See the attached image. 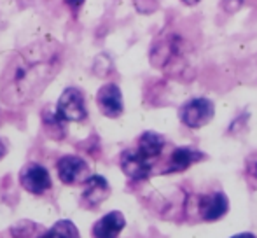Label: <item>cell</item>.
<instances>
[{
    "mask_svg": "<svg viewBox=\"0 0 257 238\" xmlns=\"http://www.w3.org/2000/svg\"><path fill=\"white\" fill-rule=\"evenodd\" d=\"M42 125H44L48 135L54 140H61L67 135V121L63 119L58 109H53L51 105H48L42 110Z\"/></svg>",
    "mask_w": 257,
    "mask_h": 238,
    "instance_id": "obj_12",
    "label": "cell"
},
{
    "mask_svg": "<svg viewBox=\"0 0 257 238\" xmlns=\"http://www.w3.org/2000/svg\"><path fill=\"white\" fill-rule=\"evenodd\" d=\"M42 236H53V238H75L79 236V229L72 221H60L53 226L49 231L42 233Z\"/></svg>",
    "mask_w": 257,
    "mask_h": 238,
    "instance_id": "obj_14",
    "label": "cell"
},
{
    "mask_svg": "<svg viewBox=\"0 0 257 238\" xmlns=\"http://www.w3.org/2000/svg\"><path fill=\"white\" fill-rule=\"evenodd\" d=\"M20 182L25 191L32 194H42L51 187V177H49L48 168L39 163H28L23 167L20 174Z\"/></svg>",
    "mask_w": 257,
    "mask_h": 238,
    "instance_id": "obj_5",
    "label": "cell"
},
{
    "mask_svg": "<svg viewBox=\"0 0 257 238\" xmlns=\"http://www.w3.org/2000/svg\"><path fill=\"white\" fill-rule=\"evenodd\" d=\"M247 175L250 182H255L257 186V154L250 156L247 160Z\"/></svg>",
    "mask_w": 257,
    "mask_h": 238,
    "instance_id": "obj_15",
    "label": "cell"
},
{
    "mask_svg": "<svg viewBox=\"0 0 257 238\" xmlns=\"http://www.w3.org/2000/svg\"><path fill=\"white\" fill-rule=\"evenodd\" d=\"M58 177L63 184H77L84 182L89 177V167L82 158L79 156H63L56 165Z\"/></svg>",
    "mask_w": 257,
    "mask_h": 238,
    "instance_id": "obj_8",
    "label": "cell"
},
{
    "mask_svg": "<svg viewBox=\"0 0 257 238\" xmlns=\"http://www.w3.org/2000/svg\"><path fill=\"white\" fill-rule=\"evenodd\" d=\"M121 170L132 180H146L153 172V163H151V158L146 156L139 147L126 149L121 154Z\"/></svg>",
    "mask_w": 257,
    "mask_h": 238,
    "instance_id": "obj_4",
    "label": "cell"
},
{
    "mask_svg": "<svg viewBox=\"0 0 257 238\" xmlns=\"http://www.w3.org/2000/svg\"><path fill=\"white\" fill-rule=\"evenodd\" d=\"M139 149L151 160H154L165 149V137L158 132H144L139 139Z\"/></svg>",
    "mask_w": 257,
    "mask_h": 238,
    "instance_id": "obj_13",
    "label": "cell"
},
{
    "mask_svg": "<svg viewBox=\"0 0 257 238\" xmlns=\"http://www.w3.org/2000/svg\"><path fill=\"white\" fill-rule=\"evenodd\" d=\"M110 194V186L102 175H89L84 180V191H82V201L88 207H98Z\"/></svg>",
    "mask_w": 257,
    "mask_h": 238,
    "instance_id": "obj_10",
    "label": "cell"
},
{
    "mask_svg": "<svg viewBox=\"0 0 257 238\" xmlns=\"http://www.w3.org/2000/svg\"><path fill=\"white\" fill-rule=\"evenodd\" d=\"M206 160V154L203 151L196 149L191 146H182L173 149V153L170 154V160L166 168L163 170V174H177V172H184L189 167H193L194 163Z\"/></svg>",
    "mask_w": 257,
    "mask_h": 238,
    "instance_id": "obj_9",
    "label": "cell"
},
{
    "mask_svg": "<svg viewBox=\"0 0 257 238\" xmlns=\"http://www.w3.org/2000/svg\"><path fill=\"white\" fill-rule=\"evenodd\" d=\"M213 116H215V105L212 100L205 98V96L191 98L179 109L180 123L193 130L203 128L205 125L212 121Z\"/></svg>",
    "mask_w": 257,
    "mask_h": 238,
    "instance_id": "obj_2",
    "label": "cell"
},
{
    "mask_svg": "<svg viewBox=\"0 0 257 238\" xmlns=\"http://www.w3.org/2000/svg\"><path fill=\"white\" fill-rule=\"evenodd\" d=\"M96 103H98V109L103 116L107 117H119L124 110V102H122V93L119 89L117 84L114 82H108L103 84L98 89V95H96Z\"/></svg>",
    "mask_w": 257,
    "mask_h": 238,
    "instance_id": "obj_7",
    "label": "cell"
},
{
    "mask_svg": "<svg viewBox=\"0 0 257 238\" xmlns=\"http://www.w3.org/2000/svg\"><path fill=\"white\" fill-rule=\"evenodd\" d=\"M182 4H186V6H196L200 0H180Z\"/></svg>",
    "mask_w": 257,
    "mask_h": 238,
    "instance_id": "obj_18",
    "label": "cell"
},
{
    "mask_svg": "<svg viewBox=\"0 0 257 238\" xmlns=\"http://www.w3.org/2000/svg\"><path fill=\"white\" fill-rule=\"evenodd\" d=\"M241 4H243V0H222L220 6L226 13H236L238 9H241Z\"/></svg>",
    "mask_w": 257,
    "mask_h": 238,
    "instance_id": "obj_16",
    "label": "cell"
},
{
    "mask_svg": "<svg viewBox=\"0 0 257 238\" xmlns=\"http://www.w3.org/2000/svg\"><path fill=\"white\" fill-rule=\"evenodd\" d=\"M63 65V46L56 41H37L9 61L2 74V100L21 107L35 100L58 75Z\"/></svg>",
    "mask_w": 257,
    "mask_h": 238,
    "instance_id": "obj_1",
    "label": "cell"
},
{
    "mask_svg": "<svg viewBox=\"0 0 257 238\" xmlns=\"http://www.w3.org/2000/svg\"><path fill=\"white\" fill-rule=\"evenodd\" d=\"M126 219L119 210L108 212L105 214L100 221L95 222L93 226V236L96 238H114L124 229Z\"/></svg>",
    "mask_w": 257,
    "mask_h": 238,
    "instance_id": "obj_11",
    "label": "cell"
},
{
    "mask_svg": "<svg viewBox=\"0 0 257 238\" xmlns=\"http://www.w3.org/2000/svg\"><path fill=\"white\" fill-rule=\"evenodd\" d=\"M58 112L63 116L65 121L81 123L88 117V109H86V100L81 89L67 88L61 93L56 105Z\"/></svg>",
    "mask_w": 257,
    "mask_h": 238,
    "instance_id": "obj_3",
    "label": "cell"
},
{
    "mask_svg": "<svg viewBox=\"0 0 257 238\" xmlns=\"http://www.w3.org/2000/svg\"><path fill=\"white\" fill-rule=\"evenodd\" d=\"M198 212H200L201 219L206 222L219 221L229 212V198L222 191L203 194L198 201Z\"/></svg>",
    "mask_w": 257,
    "mask_h": 238,
    "instance_id": "obj_6",
    "label": "cell"
},
{
    "mask_svg": "<svg viewBox=\"0 0 257 238\" xmlns=\"http://www.w3.org/2000/svg\"><path fill=\"white\" fill-rule=\"evenodd\" d=\"M65 2H67V6L72 9V13L77 14L79 9L82 7V4H84V0H65Z\"/></svg>",
    "mask_w": 257,
    "mask_h": 238,
    "instance_id": "obj_17",
    "label": "cell"
},
{
    "mask_svg": "<svg viewBox=\"0 0 257 238\" xmlns=\"http://www.w3.org/2000/svg\"><path fill=\"white\" fill-rule=\"evenodd\" d=\"M4 156H6V146H4L2 140H0V160H2Z\"/></svg>",
    "mask_w": 257,
    "mask_h": 238,
    "instance_id": "obj_19",
    "label": "cell"
}]
</instances>
